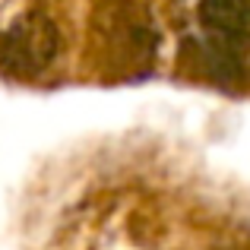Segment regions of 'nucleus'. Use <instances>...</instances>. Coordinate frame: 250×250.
<instances>
[{
	"instance_id": "obj_1",
	"label": "nucleus",
	"mask_w": 250,
	"mask_h": 250,
	"mask_svg": "<svg viewBox=\"0 0 250 250\" xmlns=\"http://www.w3.org/2000/svg\"><path fill=\"white\" fill-rule=\"evenodd\" d=\"M61 51V35L54 22L42 13L19 19L3 38H0V63L16 76H35L54 63Z\"/></svg>"
},
{
	"instance_id": "obj_2",
	"label": "nucleus",
	"mask_w": 250,
	"mask_h": 250,
	"mask_svg": "<svg viewBox=\"0 0 250 250\" xmlns=\"http://www.w3.org/2000/svg\"><path fill=\"white\" fill-rule=\"evenodd\" d=\"M200 19L222 42H250V0H200Z\"/></svg>"
}]
</instances>
